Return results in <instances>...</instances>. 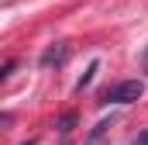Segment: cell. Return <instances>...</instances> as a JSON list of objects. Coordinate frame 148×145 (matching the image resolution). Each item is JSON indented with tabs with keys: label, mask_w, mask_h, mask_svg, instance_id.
Wrapping results in <instances>:
<instances>
[{
	"label": "cell",
	"mask_w": 148,
	"mask_h": 145,
	"mask_svg": "<svg viewBox=\"0 0 148 145\" xmlns=\"http://www.w3.org/2000/svg\"><path fill=\"white\" fill-rule=\"evenodd\" d=\"M141 97H145V83L141 79H117V83L103 86L97 93V104L100 107H107V104H134Z\"/></svg>",
	"instance_id": "1"
},
{
	"label": "cell",
	"mask_w": 148,
	"mask_h": 145,
	"mask_svg": "<svg viewBox=\"0 0 148 145\" xmlns=\"http://www.w3.org/2000/svg\"><path fill=\"white\" fill-rule=\"evenodd\" d=\"M66 59H69V45H66V41H55L52 48H45V52H41V59H38V62H41V69H59Z\"/></svg>",
	"instance_id": "2"
},
{
	"label": "cell",
	"mask_w": 148,
	"mask_h": 145,
	"mask_svg": "<svg viewBox=\"0 0 148 145\" xmlns=\"http://www.w3.org/2000/svg\"><path fill=\"white\" fill-rule=\"evenodd\" d=\"M97 69H100V62H90V69L83 72L79 79H76V93H83V90H86V86L93 83V76H97Z\"/></svg>",
	"instance_id": "3"
},
{
	"label": "cell",
	"mask_w": 148,
	"mask_h": 145,
	"mask_svg": "<svg viewBox=\"0 0 148 145\" xmlns=\"http://www.w3.org/2000/svg\"><path fill=\"white\" fill-rule=\"evenodd\" d=\"M110 124H114V117H110V121H100V124H97V128L90 131V138H86V145H100V138H103V135L110 131Z\"/></svg>",
	"instance_id": "4"
},
{
	"label": "cell",
	"mask_w": 148,
	"mask_h": 145,
	"mask_svg": "<svg viewBox=\"0 0 148 145\" xmlns=\"http://www.w3.org/2000/svg\"><path fill=\"white\" fill-rule=\"evenodd\" d=\"M55 128H59V135H69V131L76 128V110H66V114L59 117V124H55Z\"/></svg>",
	"instance_id": "5"
},
{
	"label": "cell",
	"mask_w": 148,
	"mask_h": 145,
	"mask_svg": "<svg viewBox=\"0 0 148 145\" xmlns=\"http://www.w3.org/2000/svg\"><path fill=\"white\" fill-rule=\"evenodd\" d=\"M17 66H21V62H17V59H10V62H3V66H0V83H3V79H7V76H10V72L17 69Z\"/></svg>",
	"instance_id": "6"
},
{
	"label": "cell",
	"mask_w": 148,
	"mask_h": 145,
	"mask_svg": "<svg viewBox=\"0 0 148 145\" xmlns=\"http://www.w3.org/2000/svg\"><path fill=\"white\" fill-rule=\"evenodd\" d=\"M134 145H148V128H145V131H138V138H134Z\"/></svg>",
	"instance_id": "7"
},
{
	"label": "cell",
	"mask_w": 148,
	"mask_h": 145,
	"mask_svg": "<svg viewBox=\"0 0 148 145\" xmlns=\"http://www.w3.org/2000/svg\"><path fill=\"white\" fill-rule=\"evenodd\" d=\"M141 69L148 72V48H145V55H141Z\"/></svg>",
	"instance_id": "8"
},
{
	"label": "cell",
	"mask_w": 148,
	"mask_h": 145,
	"mask_svg": "<svg viewBox=\"0 0 148 145\" xmlns=\"http://www.w3.org/2000/svg\"><path fill=\"white\" fill-rule=\"evenodd\" d=\"M10 121H14L10 114H0V124H10Z\"/></svg>",
	"instance_id": "9"
},
{
	"label": "cell",
	"mask_w": 148,
	"mask_h": 145,
	"mask_svg": "<svg viewBox=\"0 0 148 145\" xmlns=\"http://www.w3.org/2000/svg\"><path fill=\"white\" fill-rule=\"evenodd\" d=\"M24 145H38V138H28V142H24Z\"/></svg>",
	"instance_id": "10"
}]
</instances>
